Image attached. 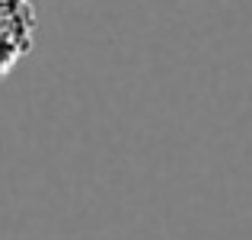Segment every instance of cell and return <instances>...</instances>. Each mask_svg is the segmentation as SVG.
<instances>
[{"mask_svg": "<svg viewBox=\"0 0 252 240\" xmlns=\"http://www.w3.org/2000/svg\"><path fill=\"white\" fill-rule=\"evenodd\" d=\"M29 45H32V36H23V32H16V29L0 26V77H3L23 55H29Z\"/></svg>", "mask_w": 252, "mask_h": 240, "instance_id": "1", "label": "cell"}]
</instances>
